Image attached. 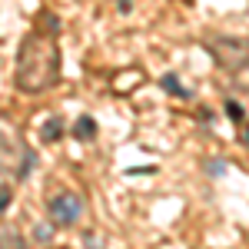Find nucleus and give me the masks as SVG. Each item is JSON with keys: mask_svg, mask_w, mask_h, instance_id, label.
<instances>
[{"mask_svg": "<svg viewBox=\"0 0 249 249\" xmlns=\"http://www.w3.org/2000/svg\"><path fill=\"white\" fill-rule=\"evenodd\" d=\"M60 23L47 10L40 14L37 27L20 40L17 63H14V83L23 93H43L60 80Z\"/></svg>", "mask_w": 249, "mask_h": 249, "instance_id": "1", "label": "nucleus"}, {"mask_svg": "<svg viewBox=\"0 0 249 249\" xmlns=\"http://www.w3.org/2000/svg\"><path fill=\"white\" fill-rule=\"evenodd\" d=\"M213 60L226 70V73H243L249 70V40L246 37H213L206 43Z\"/></svg>", "mask_w": 249, "mask_h": 249, "instance_id": "2", "label": "nucleus"}, {"mask_svg": "<svg viewBox=\"0 0 249 249\" xmlns=\"http://www.w3.org/2000/svg\"><path fill=\"white\" fill-rule=\"evenodd\" d=\"M34 163H37V156L23 150V143L0 123V173H17V179H27Z\"/></svg>", "mask_w": 249, "mask_h": 249, "instance_id": "3", "label": "nucleus"}, {"mask_svg": "<svg viewBox=\"0 0 249 249\" xmlns=\"http://www.w3.org/2000/svg\"><path fill=\"white\" fill-rule=\"evenodd\" d=\"M47 213H50V219L57 226H73L83 216V199H80L77 193H57V196H50Z\"/></svg>", "mask_w": 249, "mask_h": 249, "instance_id": "4", "label": "nucleus"}, {"mask_svg": "<svg viewBox=\"0 0 249 249\" xmlns=\"http://www.w3.org/2000/svg\"><path fill=\"white\" fill-rule=\"evenodd\" d=\"M60 136H63V120H60V116H50V120L43 123V130H40V140H43V143H57Z\"/></svg>", "mask_w": 249, "mask_h": 249, "instance_id": "5", "label": "nucleus"}, {"mask_svg": "<svg viewBox=\"0 0 249 249\" xmlns=\"http://www.w3.org/2000/svg\"><path fill=\"white\" fill-rule=\"evenodd\" d=\"M73 133H77V140H93L96 136V120L93 116H80L77 126H73Z\"/></svg>", "mask_w": 249, "mask_h": 249, "instance_id": "6", "label": "nucleus"}, {"mask_svg": "<svg viewBox=\"0 0 249 249\" xmlns=\"http://www.w3.org/2000/svg\"><path fill=\"white\" fill-rule=\"evenodd\" d=\"M163 90H170V93L179 96V100H186V96H190V90L179 83V77H176V73H166V77H163Z\"/></svg>", "mask_w": 249, "mask_h": 249, "instance_id": "7", "label": "nucleus"}, {"mask_svg": "<svg viewBox=\"0 0 249 249\" xmlns=\"http://www.w3.org/2000/svg\"><path fill=\"white\" fill-rule=\"evenodd\" d=\"M0 249H23V239H20L17 230H0Z\"/></svg>", "mask_w": 249, "mask_h": 249, "instance_id": "8", "label": "nucleus"}, {"mask_svg": "<svg viewBox=\"0 0 249 249\" xmlns=\"http://www.w3.org/2000/svg\"><path fill=\"white\" fill-rule=\"evenodd\" d=\"M226 113H230L232 120H236V123H243V120H246V113H243V107H239L236 100H226Z\"/></svg>", "mask_w": 249, "mask_h": 249, "instance_id": "9", "label": "nucleus"}, {"mask_svg": "<svg viewBox=\"0 0 249 249\" xmlns=\"http://www.w3.org/2000/svg\"><path fill=\"white\" fill-rule=\"evenodd\" d=\"M10 199H14V190H10V186H0V213H7Z\"/></svg>", "mask_w": 249, "mask_h": 249, "instance_id": "10", "label": "nucleus"}, {"mask_svg": "<svg viewBox=\"0 0 249 249\" xmlns=\"http://www.w3.org/2000/svg\"><path fill=\"white\" fill-rule=\"evenodd\" d=\"M50 236H53V230H50V226H37V239H40V243H47Z\"/></svg>", "mask_w": 249, "mask_h": 249, "instance_id": "11", "label": "nucleus"}, {"mask_svg": "<svg viewBox=\"0 0 249 249\" xmlns=\"http://www.w3.org/2000/svg\"><path fill=\"white\" fill-rule=\"evenodd\" d=\"M116 7H120V10H123V14H126V10H130V7H133V0H116Z\"/></svg>", "mask_w": 249, "mask_h": 249, "instance_id": "12", "label": "nucleus"}, {"mask_svg": "<svg viewBox=\"0 0 249 249\" xmlns=\"http://www.w3.org/2000/svg\"><path fill=\"white\" fill-rule=\"evenodd\" d=\"M243 140H249V130H246V133H243Z\"/></svg>", "mask_w": 249, "mask_h": 249, "instance_id": "13", "label": "nucleus"}]
</instances>
